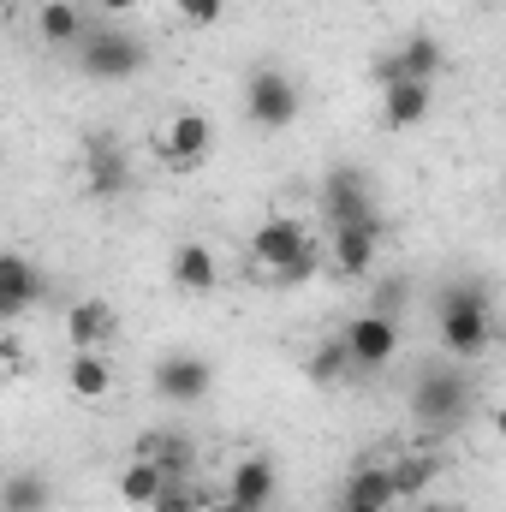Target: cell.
Segmentation results:
<instances>
[{"label":"cell","instance_id":"6da1fadb","mask_svg":"<svg viewBox=\"0 0 506 512\" xmlns=\"http://www.w3.org/2000/svg\"><path fill=\"white\" fill-rule=\"evenodd\" d=\"M435 334H441V352H453L459 364L465 358H483L489 340H495V292L465 280V286H447L441 304H435Z\"/></svg>","mask_w":506,"mask_h":512},{"label":"cell","instance_id":"7a4b0ae2","mask_svg":"<svg viewBox=\"0 0 506 512\" xmlns=\"http://www.w3.org/2000/svg\"><path fill=\"white\" fill-rule=\"evenodd\" d=\"M316 262H322V256H316L310 227L292 221V215H274V221H262L251 233V268L268 286H298V280L316 274Z\"/></svg>","mask_w":506,"mask_h":512},{"label":"cell","instance_id":"3957f363","mask_svg":"<svg viewBox=\"0 0 506 512\" xmlns=\"http://www.w3.org/2000/svg\"><path fill=\"white\" fill-rule=\"evenodd\" d=\"M471 405H477V387L459 364H429L411 387V417L423 429H435V435H453L471 417Z\"/></svg>","mask_w":506,"mask_h":512},{"label":"cell","instance_id":"277c9868","mask_svg":"<svg viewBox=\"0 0 506 512\" xmlns=\"http://www.w3.org/2000/svg\"><path fill=\"white\" fill-rule=\"evenodd\" d=\"M143 66H149V42L120 30V24L84 30V42H78V72L90 84H131Z\"/></svg>","mask_w":506,"mask_h":512},{"label":"cell","instance_id":"5b68a950","mask_svg":"<svg viewBox=\"0 0 506 512\" xmlns=\"http://www.w3.org/2000/svg\"><path fill=\"white\" fill-rule=\"evenodd\" d=\"M298 114H304V96L280 66H256L245 78V120L256 131H286Z\"/></svg>","mask_w":506,"mask_h":512},{"label":"cell","instance_id":"8992f818","mask_svg":"<svg viewBox=\"0 0 506 512\" xmlns=\"http://www.w3.org/2000/svg\"><path fill=\"white\" fill-rule=\"evenodd\" d=\"M340 346H346L352 370H387L393 352H399V322H393V316H376V310H364V316L346 322Z\"/></svg>","mask_w":506,"mask_h":512},{"label":"cell","instance_id":"52a82bcc","mask_svg":"<svg viewBox=\"0 0 506 512\" xmlns=\"http://www.w3.org/2000/svg\"><path fill=\"white\" fill-rule=\"evenodd\" d=\"M149 382H155L161 399H173V405H203L209 387H215V370H209V358H197V352H167V358H155Z\"/></svg>","mask_w":506,"mask_h":512},{"label":"cell","instance_id":"ba28073f","mask_svg":"<svg viewBox=\"0 0 506 512\" xmlns=\"http://www.w3.org/2000/svg\"><path fill=\"white\" fill-rule=\"evenodd\" d=\"M447 66V54H441V42L435 36H405L387 60H376V84H435V72Z\"/></svg>","mask_w":506,"mask_h":512},{"label":"cell","instance_id":"9c48e42d","mask_svg":"<svg viewBox=\"0 0 506 512\" xmlns=\"http://www.w3.org/2000/svg\"><path fill=\"white\" fill-rule=\"evenodd\" d=\"M42 292H48V280H42V268H36L30 256L0 251V328L18 322V316H30V310L42 304Z\"/></svg>","mask_w":506,"mask_h":512},{"label":"cell","instance_id":"30bf717a","mask_svg":"<svg viewBox=\"0 0 506 512\" xmlns=\"http://www.w3.org/2000/svg\"><path fill=\"white\" fill-rule=\"evenodd\" d=\"M381 256V221H340L334 227V239H328V262H334V274H346V280H364L370 268H376Z\"/></svg>","mask_w":506,"mask_h":512},{"label":"cell","instance_id":"8fae6325","mask_svg":"<svg viewBox=\"0 0 506 512\" xmlns=\"http://www.w3.org/2000/svg\"><path fill=\"white\" fill-rule=\"evenodd\" d=\"M209 143H215V126H209V114H197V108H179L161 137H155V149H161V161H173V167H203L209 161Z\"/></svg>","mask_w":506,"mask_h":512},{"label":"cell","instance_id":"7c38bea8","mask_svg":"<svg viewBox=\"0 0 506 512\" xmlns=\"http://www.w3.org/2000/svg\"><path fill=\"white\" fill-rule=\"evenodd\" d=\"M322 215H328V227H340V221H370V215H376V191H370L364 167H334V173L322 179Z\"/></svg>","mask_w":506,"mask_h":512},{"label":"cell","instance_id":"4fadbf2b","mask_svg":"<svg viewBox=\"0 0 506 512\" xmlns=\"http://www.w3.org/2000/svg\"><path fill=\"white\" fill-rule=\"evenodd\" d=\"M274 489H280V471H274V459H268V453L239 459V465H233V477H227V501H239V507H251V512L274 507Z\"/></svg>","mask_w":506,"mask_h":512},{"label":"cell","instance_id":"5bb4252c","mask_svg":"<svg viewBox=\"0 0 506 512\" xmlns=\"http://www.w3.org/2000/svg\"><path fill=\"white\" fill-rule=\"evenodd\" d=\"M66 340H72V352H102L114 340V304L108 298H78L66 310Z\"/></svg>","mask_w":506,"mask_h":512},{"label":"cell","instance_id":"9a60e30c","mask_svg":"<svg viewBox=\"0 0 506 512\" xmlns=\"http://www.w3.org/2000/svg\"><path fill=\"white\" fill-rule=\"evenodd\" d=\"M167 274H173V286L179 292H191V298H203V292H215L221 286V256L209 251V245H179L173 251V262H167Z\"/></svg>","mask_w":506,"mask_h":512},{"label":"cell","instance_id":"2e32d148","mask_svg":"<svg viewBox=\"0 0 506 512\" xmlns=\"http://www.w3.org/2000/svg\"><path fill=\"white\" fill-rule=\"evenodd\" d=\"M84 185H90L96 197H120V191L131 185L126 149H120V143H108V137H96V143L84 149Z\"/></svg>","mask_w":506,"mask_h":512},{"label":"cell","instance_id":"e0dca14e","mask_svg":"<svg viewBox=\"0 0 506 512\" xmlns=\"http://www.w3.org/2000/svg\"><path fill=\"white\" fill-rule=\"evenodd\" d=\"M435 90L429 84H381V126L387 131H411L429 120Z\"/></svg>","mask_w":506,"mask_h":512},{"label":"cell","instance_id":"ac0fdd59","mask_svg":"<svg viewBox=\"0 0 506 512\" xmlns=\"http://www.w3.org/2000/svg\"><path fill=\"white\" fill-rule=\"evenodd\" d=\"M137 453L155 459L167 483H191V471H197V447H191V435H161V429H149V435L137 441Z\"/></svg>","mask_w":506,"mask_h":512},{"label":"cell","instance_id":"d6986e66","mask_svg":"<svg viewBox=\"0 0 506 512\" xmlns=\"http://www.w3.org/2000/svg\"><path fill=\"white\" fill-rule=\"evenodd\" d=\"M48 507H54V483L42 471L18 465V471L0 477V512H48Z\"/></svg>","mask_w":506,"mask_h":512},{"label":"cell","instance_id":"ffe728a7","mask_svg":"<svg viewBox=\"0 0 506 512\" xmlns=\"http://www.w3.org/2000/svg\"><path fill=\"white\" fill-rule=\"evenodd\" d=\"M84 30H90V18H84L72 0H42V6H36V36H42L48 48H78Z\"/></svg>","mask_w":506,"mask_h":512},{"label":"cell","instance_id":"44dd1931","mask_svg":"<svg viewBox=\"0 0 506 512\" xmlns=\"http://www.w3.org/2000/svg\"><path fill=\"white\" fill-rule=\"evenodd\" d=\"M66 387L78 393V399H108L114 393V364L102 358V352H72V364H66Z\"/></svg>","mask_w":506,"mask_h":512},{"label":"cell","instance_id":"7402d4cb","mask_svg":"<svg viewBox=\"0 0 506 512\" xmlns=\"http://www.w3.org/2000/svg\"><path fill=\"white\" fill-rule=\"evenodd\" d=\"M387 477H393V501H423L429 483H435V459L429 453H405V459L387 465Z\"/></svg>","mask_w":506,"mask_h":512},{"label":"cell","instance_id":"603a6c76","mask_svg":"<svg viewBox=\"0 0 506 512\" xmlns=\"http://www.w3.org/2000/svg\"><path fill=\"white\" fill-rule=\"evenodd\" d=\"M161 483H167V477H161V465L137 453L126 471H120V483H114V489H120V501H126V507H149V501L161 495Z\"/></svg>","mask_w":506,"mask_h":512},{"label":"cell","instance_id":"cb8c5ba5","mask_svg":"<svg viewBox=\"0 0 506 512\" xmlns=\"http://www.w3.org/2000/svg\"><path fill=\"white\" fill-rule=\"evenodd\" d=\"M340 495H352L364 507H393V477H387V465H352V477H346Z\"/></svg>","mask_w":506,"mask_h":512},{"label":"cell","instance_id":"d4e9b609","mask_svg":"<svg viewBox=\"0 0 506 512\" xmlns=\"http://www.w3.org/2000/svg\"><path fill=\"white\" fill-rule=\"evenodd\" d=\"M209 501H215V495H203L197 483H161V495H155L143 512H203Z\"/></svg>","mask_w":506,"mask_h":512},{"label":"cell","instance_id":"484cf974","mask_svg":"<svg viewBox=\"0 0 506 512\" xmlns=\"http://www.w3.org/2000/svg\"><path fill=\"white\" fill-rule=\"evenodd\" d=\"M340 376H352V358H346V346L340 340H328V346H316V358H310V382H340Z\"/></svg>","mask_w":506,"mask_h":512},{"label":"cell","instance_id":"4316f807","mask_svg":"<svg viewBox=\"0 0 506 512\" xmlns=\"http://www.w3.org/2000/svg\"><path fill=\"white\" fill-rule=\"evenodd\" d=\"M173 6H179V18H185L191 30H209V24L227 12V0H173Z\"/></svg>","mask_w":506,"mask_h":512},{"label":"cell","instance_id":"83f0119b","mask_svg":"<svg viewBox=\"0 0 506 512\" xmlns=\"http://www.w3.org/2000/svg\"><path fill=\"white\" fill-rule=\"evenodd\" d=\"M399 298H405V280H387V286L376 292V316H393V310H399Z\"/></svg>","mask_w":506,"mask_h":512},{"label":"cell","instance_id":"f1b7e54d","mask_svg":"<svg viewBox=\"0 0 506 512\" xmlns=\"http://www.w3.org/2000/svg\"><path fill=\"white\" fill-rule=\"evenodd\" d=\"M96 12H108V18H131L137 0H96Z\"/></svg>","mask_w":506,"mask_h":512},{"label":"cell","instance_id":"f546056e","mask_svg":"<svg viewBox=\"0 0 506 512\" xmlns=\"http://www.w3.org/2000/svg\"><path fill=\"white\" fill-rule=\"evenodd\" d=\"M334 512H387V507H364V501H352V495H340V501H334Z\"/></svg>","mask_w":506,"mask_h":512},{"label":"cell","instance_id":"4dcf8cb0","mask_svg":"<svg viewBox=\"0 0 506 512\" xmlns=\"http://www.w3.org/2000/svg\"><path fill=\"white\" fill-rule=\"evenodd\" d=\"M203 512H251V507H239V501H227V495H215V501H209Z\"/></svg>","mask_w":506,"mask_h":512},{"label":"cell","instance_id":"1f68e13d","mask_svg":"<svg viewBox=\"0 0 506 512\" xmlns=\"http://www.w3.org/2000/svg\"><path fill=\"white\" fill-rule=\"evenodd\" d=\"M411 512H465V507H447V501H417Z\"/></svg>","mask_w":506,"mask_h":512},{"label":"cell","instance_id":"d6a6232c","mask_svg":"<svg viewBox=\"0 0 506 512\" xmlns=\"http://www.w3.org/2000/svg\"><path fill=\"white\" fill-rule=\"evenodd\" d=\"M447 6H477V0H447Z\"/></svg>","mask_w":506,"mask_h":512}]
</instances>
